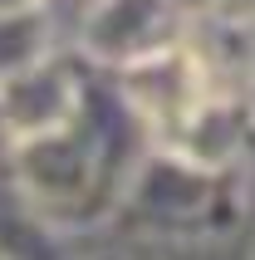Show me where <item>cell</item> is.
Masks as SVG:
<instances>
[{"instance_id":"6da1fadb","label":"cell","mask_w":255,"mask_h":260,"mask_svg":"<svg viewBox=\"0 0 255 260\" xmlns=\"http://www.w3.org/2000/svg\"><path fill=\"white\" fill-rule=\"evenodd\" d=\"M182 49L216 88H226L236 99H255V10L250 5L226 0V5L201 10L186 25Z\"/></svg>"}]
</instances>
